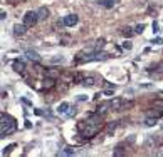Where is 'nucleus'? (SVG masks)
<instances>
[{
    "mask_svg": "<svg viewBox=\"0 0 163 157\" xmlns=\"http://www.w3.org/2000/svg\"><path fill=\"white\" fill-rule=\"evenodd\" d=\"M15 129H17V122H15V119L10 117V115L2 114V122H0V136H2V137L8 136V134L15 132Z\"/></svg>",
    "mask_w": 163,
    "mask_h": 157,
    "instance_id": "nucleus-1",
    "label": "nucleus"
},
{
    "mask_svg": "<svg viewBox=\"0 0 163 157\" xmlns=\"http://www.w3.org/2000/svg\"><path fill=\"white\" fill-rule=\"evenodd\" d=\"M37 20H39V15H37V12H27L25 15H24V25H27V27H34V25L37 24Z\"/></svg>",
    "mask_w": 163,
    "mask_h": 157,
    "instance_id": "nucleus-2",
    "label": "nucleus"
},
{
    "mask_svg": "<svg viewBox=\"0 0 163 157\" xmlns=\"http://www.w3.org/2000/svg\"><path fill=\"white\" fill-rule=\"evenodd\" d=\"M99 59H106V54H91V55L79 54L77 62H93V60H99Z\"/></svg>",
    "mask_w": 163,
    "mask_h": 157,
    "instance_id": "nucleus-3",
    "label": "nucleus"
},
{
    "mask_svg": "<svg viewBox=\"0 0 163 157\" xmlns=\"http://www.w3.org/2000/svg\"><path fill=\"white\" fill-rule=\"evenodd\" d=\"M77 20H79V18H77V15L76 14H71V15H66L62 22H64L66 27H74V25L77 24Z\"/></svg>",
    "mask_w": 163,
    "mask_h": 157,
    "instance_id": "nucleus-4",
    "label": "nucleus"
},
{
    "mask_svg": "<svg viewBox=\"0 0 163 157\" xmlns=\"http://www.w3.org/2000/svg\"><path fill=\"white\" fill-rule=\"evenodd\" d=\"M25 30H27V25H24V24H15L14 25V34L15 35H24L25 34Z\"/></svg>",
    "mask_w": 163,
    "mask_h": 157,
    "instance_id": "nucleus-5",
    "label": "nucleus"
},
{
    "mask_svg": "<svg viewBox=\"0 0 163 157\" xmlns=\"http://www.w3.org/2000/svg\"><path fill=\"white\" fill-rule=\"evenodd\" d=\"M109 105H111L113 111H120V109H123V100L121 99H113L111 102H109Z\"/></svg>",
    "mask_w": 163,
    "mask_h": 157,
    "instance_id": "nucleus-6",
    "label": "nucleus"
},
{
    "mask_svg": "<svg viewBox=\"0 0 163 157\" xmlns=\"http://www.w3.org/2000/svg\"><path fill=\"white\" fill-rule=\"evenodd\" d=\"M25 55H27V59H30V60H34V62H39L40 60V57H39V54H37L36 50H25Z\"/></svg>",
    "mask_w": 163,
    "mask_h": 157,
    "instance_id": "nucleus-7",
    "label": "nucleus"
},
{
    "mask_svg": "<svg viewBox=\"0 0 163 157\" xmlns=\"http://www.w3.org/2000/svg\"><path fill=\"white\" fill-rule=\"evenodd\" d=\"M37 15H39V20H46L49 17V8L47 7H40L37 10Z\"/></svg>",
    "mask_w": 163,
    "mask_h": 157,
    "instance_id": "nucleus-8",
    "label": "nucleus"
},
{
    "mask_svg": "<svg viewBox=\"0 0 163 157\" xmlns=\"http://www.w3.org/2000/svg\"><path fill=\"white\" fill-rule=\"evenodd\" d=\"M109 109H111V105H109V104H99L98 109H96V112H98L99 115H104L106 112L109 111Z\"/></svg>",
    "mask_w": 163,
    "mask_h": 157,
    "instance_id": "nucleus-9",
    "label": "nucleus"
},
{
    "mask_svg": "<svg viewBox=\"0 0 163 157\" xmlns=\"http://www.w3.org/2000/svg\"><path fill=\"white\" fill-rule=\"evenodd\" d=\"M12 67H14L15 72H24L25 70V64H24L22 60H15L14 64H12Z\"/></svg>",
    "mask_w": 163,
    "mask_h": 157,
    "instance_id": "nucleus-10",
    "label": "nucleus"
},
{
    "mask_svg": "<svg viewBox=\"0 0 163 157\" xmlns=\"http://www.w3.org/2000/svg\"><path fill=\"white\" fill-rule=\"evenodd\" d=\"M156 122H158V120H156L155 115H153V117L150 115V117L145 119V125H146V127H153V125H156Z\"/></svg>",
    "mask_w": 163,
    "mask_h": 157,
    "instance_id": "nucleus-11",
    "label": "nucleus"
},
{
    "mask_svg": "<svg viewBox=\"0 0 163 157\" xmlns=\"http://www.w3.org/2000/svg\"><path fill=\"white\" fill-rule=\"evenodd\" d=\"M59 155H74V147H64V149L59 152Z\"/></svg>",
    "mask_w": 163,
    "mask_h": 157,
    "instance_id": "nucleus-12",
    "label": "nucleus"
},
{
    "mask_svg": "<svg viewBox=\"0 0 163 157\" xmlns=\"http://www.w3.org/2000/svg\"><path fill=\"white\" fill-rule=\"evenodd\" d=\"M52 87H54V78L46 77L44 78V89H52Z\"/></svg>",
    "mask_w": 163,
    "mask_h": 157,
    "instance_id": "nucleus-13",
    "label": "nucleus"
},
{
    "mask_svg": "<svg viewBox=\"0 0 163 157\" xmlns=\"http://www.w3.org/2000/svg\"><path fill=\"white\" fill-rule=\"evenodd\" d=\"M67 109H69V104L67 102H62L61 105H59V114H67Z\"/></svg>",
    "mask_w": 163,
    "mask_h": 157,
    "instance_id": "nucleus-14",
    "label": "nucleus"
},
{
    "mask_svg": "<svg viewBox=\"0 0 163 157\" xmlns=\"http://www.w3.org/2000/svg\"><path fill=\"white\" fill-rule=\"evenodd\" d=\"M46 77H59V70H56V69H49L47 72H46Z\"/></svg>",
    "mask_w": 163,
    "mask_h": 157,
    "instance_id": "nucleus-15",
    "label": "nucleus"
},
{
    "mask_svg": "<svg viewBox=\"0 0 163 157\" xmlns=\"http://www.w3.org/2000/svg\"><path fill=\"white\" fill-rule=\"evenodd\" d=\"M83 84L84 85H94V77H84V80H83Z\"/></svg>",
    "mask_w": 163,
    "mask_h": 157,
    "instance_id": "nucleus-16",
    "label": "nucleus"
},
{
    "mask_svg": "<svg viewBox=\"0 0 163 157\" xmlns=\"http://www.w3.org/2000/svg\"><path fill=\"white\" fill-rule=\"evenodd\" d=\"M99 4H101L103 7H106V8H111L113 5H114V2H111V0H99Z\"/></svg>",
    "mask_w": 163,
    "mask_h": 157,
    "instance_id": "nucleus-17",
    "label": "nucleus"
},
{
    "mask_svg": "<svg viewBox=\"0 0 163 157\" xmlns=\"http://www.w3.org/2000/svg\"><path fill=\"white\" fill-rule=\"evenodd\" d=\"M121 34H123L124 37H131V35H134V30H130V27H124V29L121 30Z\"/></svg>",
    "mask_w": 163,
    "mask_h": 157,
    "instance_id": "nucleus-18",
    "label": "nucleus"
},
{
    "mask_svg": "<svg viewBox=\"0 0 163 157\" xmlns=\"http://www.w3.org/2000/svg\"><path fill=\"white\" fill-rule=\"evenodd\" d=\"M114 129H116V122H109V124H108V129H106V132H108V134H113V132H114Z\"/></svg>",
    "mask_w": 163,
    "mask_h": 157,
    "instance_id": "nucleus-19",
    "label": "nucleus"
},
{
    "mask_svg": "<svg viewBox=\"0 0 163 157\" xmlns=\"http://www.w3.org/2000/svg\"><path fill=\"white\" fill-rule=\"evenodd\" d=\"M143 30H145V24H138L136 27H134V34H141Z\"/></svg>",
    "mask_w": 163,
    "mask_h": 157,
    "instance_id": "nucleus-20",
    "label": "nucleus"
},
{
    "mask_svg": "<svg viewBox=\"0 0 163 157\" xmlns=\"http://www.w3.org/2000/svg\"><path fill=\"white\" fill-rule=\"evenodd\" d=\"M121 155H124V150H121V146H118L114 150V157H121Z\"/></svg>",
    "mask_w": 163,
    "mask_h": 157,
    "instance_id": "nucleus-21",
    "label": "nucleus"
},
{
    "mask_svg": "<svg viewBox=\"0 0 163 157\" xmlns=\"http://www.w3.org/2000/svg\"><path fill=\"white\" fill-rule=\"evenodd\" d=\"M131 47H133V45H131V42H130V40L123 42V49H124V50H131Z\"/></svg>",
    "mask_w": 163,
    "mask_h": 157,
    "instance_id": "nucleus-22",
    "label": "nucleus"
},
{
    "mask_svg": "<svg viewBox=\"0 0 163 157\" xmlns=\"http://www.w3.org/2000/svg\"><path fill=\"white\" fill-rule=\"evenodd\" d=\"M103 47H104V40H98V42H96V49H103Z\"/></svg>",
    "mask_w": 163,
    "mask_h": 157,
    "instance_id": "nucleus-23",
    "label": "nucleus"
},
{
    "mask_svg": "<svg viewBox=\"0 0 163 157\" xmlns=\"http://www.w3.org/2000/svg\"><path fill=\"white\" fill-rule=\"evenodd\" d=\"M74 80H76V84H79L81 80H84V77H83V74H77L76 77H74Z\"/></svg>",
    "mask_w": 163,
    "mask_h": 157,
    "instance_id": "nucleus-24",
    "label": "nucleus"
},
{
    "mask_svg": "<svg viewBox=\"0 0 163 157\" xmlns=\"http://www.w3.org/2000/svg\"><path fill=\"white\" fill-rule=\"evenodd\" d=\"M67 115H69V117H73V115H76V109H71V111H67Z\"/></svg>",
    "mask_w": 163,
    "mask_h": 157,
    "instance_id": "nucleus-25",
    "label": "nucleus"
},
{
    "mask_svg": "<svg viewBox=\"0 0 163 157\" xmlns=\"http://www.w3.org/2000/svg\"><path fill=\"white\" fill-rule=\"evenodd\" d=\"M113 90H114V89H111V90H106V92H103V95H106V97H111V95H113Z\"/></svg>",
    "mask_w": 163,
    "mask_h": 157,
    "instance_id": "nucleus-26",
    "label": "nucleus"
},
{
    "mask_svg": "<svg viewBox=\"0 0 163 157\" xmlns=\"http://www.w3.org/2000/svg\"><path fill=\"white\" fill-rule=\"evenodd\" d=\"M151 43H155V45H160V43H163V40H161V39H155V40H151Z\"/></svg>",
    "mask_w": 163,
    "mask_h": 157,
    "instance_id": "nucleus-27",
    "label": "nucleus"
},
{
    "mask_svg": "<svg viewBox=\"0 0 163 157\" xmlns=\"http://www.w3.org/2000/svg\"><path fill=\"white\" fill-rule=\"evenodd\" d=\"M14 147H15V146H14V144H12V146H8V147H7V149H5V150H4V154H8V152H10V150H12V149H14Z\"/></svg>",
    "mask_w": 163,
    "mask_h": 157,
    "instance_id": "nucleus-28",
    "label": "nucleus"
},
{
    "mask_svg": "<svg viewBox=\"0 0 163 157\" xmlns=\"http://www.w3.org/2000/svg\"><path fill=\"white\" fill-rule=\"evenodd\" d=\"M151 27H153V32H158V24H156V22H153Z\"/></svg>",
    "mask_w": 163,
    "mask_h": 157,
    "instance_id": "nucleus-29",
    "label": "nucleus"
},
{
    "mask_svg": "<svg viewBox=\"0 0 163 157\" xmlns=\"http://www.w3.org/2000/svg\"><path fill=\"white\" fill-rule=\"evenodd\" d=\"M0 18H2V20H5V18H7V14H5V12H2V14H0Z\"/></svg>",
    "mask_w": 163,
    "mask_h": 157,
    "instance_id": "nucleus-30",
    "label": "nucleus"
},
{
    "mask_svg": "<svg viewBox=\"0 0 163 157\" xmlns=\"http://www.w3.org/2000/svg\"><path fill=\"white\" fill-rule=\"evenodd\" d=\"M111 2H114V4H116V2H118V0H111Z\"/></svg>",
    "mask_w": 163,
    "mask_h": 157,
    "instance_id": "nucleus-31",
    "label": "nucleus"
},
{
    "mask_svg": "<svg viewBox=\"0 0 163 157\" xmlns=\"http://www.w3.org/2000/svg\"><path fill=\"white\" fill-rule=\"evenodd\" d=\"M161 115H163V111H161Z\"/></svg>",
    "mask_w": 163,
    "mask_h": 157,
    "instance_id": "nucleus-32",
    "label": "nucleus"
}]
</instances>
